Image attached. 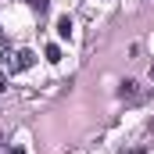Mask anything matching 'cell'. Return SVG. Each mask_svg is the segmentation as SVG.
Wrapping results in <instances>:
<instances>
[{"label":"cell","instance_id":"8","mask_svg":"<svg viewBox=\"0 0 154 154\" xmlns=\"http://www.w3.org/2000/svg\"><path fill=\"white\" fill-rule=\"evenodd\" d=\"M0 43H4V29H0Z\"/></svg>","mask_w":154,"mask_h":154},{"label":"cell","instance_id":"9","mask_svg":"<svg viewBox=\"0 0 154 154\" xmlns=\"http://www.w3.org/2000/svg\"><path fill=\"white\" fill-rule=\"evenodd\" d=\"M151 75H154V65H151Z\"/></svg>","mask_w":154,"mask_h":154},{"label":"cell","instance_id":"4","mask_svg":"<svg viewBox=\"0 0 154 154\" xmlns=\"http://www.w3.org/2000/svg\"><path fill=\"white\" fill-rule=\"evenodd\" d=\"M47 61H61V47H57V43L47 47Z\"/></svg>","mask_w":154,"mask_h":154},{"label":"cell","instance_id":"5","mask_svg":"<svg viewBox=\"0 0 154 154\" xmlns=\"http://www.w3.org/2000/svg\"><path fill=\"white\" fill-rule=\"evenodd\" d=\"M32 7L36 11H47V0H32Z\"/></svg>","mask_w":154,"mask_h":154},{"label":"cell","instance_id":"3","mask_svg":"<svg viewBox=\"0 0 154 154\" xmlns=\"http://www.w3.org/2000/svg\"><path fill=\"white\" fill-rule=\"evenodd\" d=\"M57 36H72V18H68V14H65V18H57Z\"/></svg>","mask_w":154,"mask_h":154},{"label":"cell","instance_id":"6","mask_svg":"<svg viewBox=\"0 0 154 154\" xmlns=\"http://www.w3.org/2000/svg\"><path fill=\"white\" fill-rule=\"evenodd\" d=\"M4 90H7V86H4V75H0V93H4Z\"/></svg>","mask_w":154,"mask_h":154},{"label":"cell","instance_id":"7","mask_svg":"<svg viewBox=\"0 0 154 154\" xmlns=\"http://www.w3.org/2000/svg\"><path fill=\"white\" fill-rule=\"evenodd\" d=\"M0 154H4V133H0Z\"/></svg>","mask_w":154,"mask_h":154},{"label":"cell","instance_id":"1","mask_svg":"<svg viewBox=\"0 0 154 154\" xmlns=\"http://www.w3.org/2000/svg\"><path fill=\"white\" fill-rule=\"evenodd\" d=\"M32 65H36V54L32 50H4V57H0V72L4 75H14V72L32 68Z\"/></svg>","mask_w":154,"mask_h":154},{"label":"cell","instance_id":"2","mask_svg":"<svg viewBox=\"0 0 154 154\" xmlns=\"http://www.w3.org/2000/svg\"><path fill=\"white\" fill-rule=\"evenodd\" d=\"M136 86H140V82H133V79H129V82H122V90H118V93H122V100H136V93H140Z\"/></svg>","mask_w":154,"mask_h":154}]
</instances>
